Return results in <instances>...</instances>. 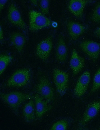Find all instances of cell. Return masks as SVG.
I'll list each match as a JSON object with an SVG mask.
<instances>
[{"label":"cell","mask_w":100,"mask_h":130,"mask_svg":"<svg viewBox=\"0 0 100 130\" xmlns=\"http://www.w3.org/2000/svg\"><path fill=\"white\" fill-rule=\"evenodd\" d=\"M0 40L3 39V33L1 26H0Z\"/></svg>","instance_id":"obj_25"},{"label":"cell","mask_w":100,"mask_h":130,"mask_svg":"<svg viewBox=\"0 0 100 130\" xmlns=\"http://www.w3.org/2000/svg\"><path fill=\"white\" fill-rule=\"evenodd\" d=\"M37 94L48 103L54 99V92L47 78L42 76L40 78L36 88Z\"/></svg>","instance_id":"obj_5"},{"label":"cell","mask_w":100,"mask_h":130,"mask_svg":"<svg viewBox=\"0 0 100 130\" xmlns=\"http://www.w3.org/2000/svg\"><path fill=\"white\" fill-rule=\"evenodd\" d=\"M91 19L93 22H100V2L96 5L93 11Z\"/></svg>","instance_id":"obj_21"},{"label":"cell","mask_w":100,"mask_h":130,"mask_svg":"<svg viewBox=\"0 0 100 130\" xmlns=\"http://www.w3.org/2000/svg\"><path fill=\"white\" fill-rule=\"evenodd\" d=\"M34 96L18 92H12L8 93H0V98L12 110L15 114L18 116L20 105L26 100L34 98Z\"/></svg>","instance_id":"obj_1"},{"label":"cell","mask_w":100,"mask_h":130,"mask_svg":"<svg viewBox=\"0 0 100 130\" xmlns=\"http://www.w3.org/2000/svg\"><path fill=\"white\" fill-rule=\"evenodd\" d=\"M53 78L58 92L61 96L66 93L68 87L69 76L66 72L56 68L54 69Z\"/></svg>","instance_id":"obj_4"},{"label":"cell","mask_w":100,"mask_h":130,"mask_svg":"<svg viewBox=\"0 0 100 130\" xmlns=\"http://www.w3.org/2000/svg\"><path fill=\"white\" fill-rule=\"evenodd\" d=\"M40 6L42 14L44 15L49 13V1L47 0H41L40 2Z\"/></svg>","instance_id":"obj_22"},{"label":"cell","mask_w":100,"mask_h":130,"mask_svg":"<svg viewBox=\"0 0 100 130\" xmlns=\"http://www.w3.org/2000/svg\"><path fill=\"white\" fill-rule=\"evenodd\" d=\"M79 46L88 56L94 60H96L100 54V44L91 40H86L81 42Z\"/></svg>","instance_id":"obj_6"},{"label":"cell","mask_w":100,"mask_h":130,"mask_svg":"<svg viewBox=\"0 0 100 130\" xmlns=\"http://www.w3.org/2000/svg\"><path fill=\"white\" fill-rule=\"evenodd\" d=\"M52 38L48 36L40 42L36 48L37 56L42 60L45 61L48 58L52 48Z\"/></svg>","instance_id":"obj_7"},{"label":"cell","mask_w":100,"mask_h":130,"mask_svg":"<svg viewBox=\"0 0 100 130\" xmlns=\"http://www.w3.org/2000/svg\"><path fill=\"white\" fill-rule=\"evenodd\" d=\"M100 110V100H97L90 103L88 106L80 123L83 125L94 118Z\"/></svg>","instance_id":"obj_10"},{"label":"cell","mask_w":100,"mask_h":130,"mask_svg":"<svg viewBox=\"0 0 100 130\" xmlns=\"http://www.w3.org/2000/svg\"><path fill=\"white\" fill-rule=\"evenodd\" d=\"M8 18L10 22L13 24L23 30H25L26 29V24L19 11L13 3L10 4L9 6Z\"/></svg>","instance_id":"obj_8"},{"label":"cell","mask_w":100,"mask_h":130,"mask_svg":"<svg viewBox=\"0 0 100 130\" xmlns=\"http://www.w3.org/2000/svg\"><path fill=\"white\" fill-rule=\"evenodd\" d=\"M12 57L11 56L1 55L0 56V74L1 75L11 61Z\"/></svg>","instance_id":"obj_18"},{"label":"cell","mask_w":100,"mask_h":130,"mask_svg":"<svg viewBox=\"0 0 100 130\" xmlns=\"http://www.w3.org/2000/svg\"><path fill=\"white\" fill-rule=\"evenodd\" d=\"M90 73L86 71L79 77L74 89V94L80 97L84 94L87 90L90 79Z\"/></svg>","instance_id":"obj_9"},{"label":"cell","mask_w":100,"mask_h":130,"mask_svg":"<svg viewBox=\"0 0 100 130\" xmlns=\"http://www.w3.org/2000/svg\"><path fill=\"white\" fill-rule=\"evenodd\" d=\"M94 34L96 36L100 38V26L95 29L94 31Z\"/></svg>","instance_id":"obj_23"},{"label":"cell","mask_w":100,"mask_h":130,"mask_svg":"<svg viewBox=\"0 0 100 130\" xmlns=\"http://www.w3.org/2000/svg\"><path fill=\"white\" fill-rule=\"evenodd\" d=\"M68 50L64 38L60 36L58 38L56 46V56L58 60L61 62H64L66 60Z\"/></svg>","instance_id":"obj_15"},{"label":"cell","mask_w":100,"mask_h":130,"mask_svg":"<svg viewBox=\"0 0 100 130\" xmlns=\"http://www.w3.org/2000/svg\"><path fill=\"white\" fill-rule=\"evenodd\" d=\"M31 2L34 6H36L37 5V1L36 0H30Z\"/></svg>","instance_id":"obj_26"},{"label":"cell","mask_w":100,"mask_h":130,"mask_svg":"<svg viewBox=\"0 0 100 130\" xmlns=\"http://www.w3.org/2000/svg\"><path fill=\"white\" fill-rule=\"evenodd\" d=\"M36 112L37 118L40 119L46 112L50 110L52 106L45 100L37 94L34 96Z\"/></svg>","instance_id":"obj_12"},{"label":"cell","mask_w":100,"mask_h":130,"mask_svg":"<svg viewBox=\"0 0 100 130\" xmlns=\"http://www.w3.org/2000/svg\"><path fill=\"white\" fill-rule=\"evenodd\" d=\"M8 1V0H0V11L3 9Z\"/></svg>","instance_id":"obj_24"},{"label":"cell","mask_w":100,"mask_h":130,"mask_svg":"<svg viewBox=\"0 0 100 130\" xmlns=\"http://www.w3.org/2000/svg\"><path fill=\"white\" fill-rule=\"evenodd\" d=\"M29 29L32 31L37 30L50 26L52 24L51 20L41 13L34 10L29 13Z\"/></svg>","instance_id":"obj_3"},{"label":"cell","mask_w":100,"mask_h":130,"mask_svg":"<svg viewBox=\"0 0 100 130\" xmlns=\"http://www.w3.org/2000/svg\"><path fill=\"white\" fill-rule=\"evenodd\" d=\"M31 70L29 68L19 69L15 71L8 80V86L22 87L28 83L30 78Z\"/></svg>","instance_id":"obj_2"},{"label":"cell","mask_w":100,"mask_h":130,"mask_svg":"<svg viewBox=\"0 0 100 130\" xmlns=\"http://www.w3.org/2000/svg\"><path fill=\"white\" fill-rule=\"evenodd\" d=\"M10 39L12 44L16 50L18 52H20L26 42L24 36L20 32H14L11 35Z\"/></svg>","instance_id":"obj_17"},{"label":"cell","mask_w":100,"mask_h":130,"mask_svg":"<svg viewBox=\"0 0 100 130\" xmlns=\"http://www.w3.org/2000/svg\"><path fill=\"white\" fill-rule=\"evenodd\" d=\"M34 102L32 99L24 105L23 109V114L26 122H30L35 118L36 111Z\"/></svg>","instance_id":"obj_16"},{"label":"cell","mask_w":100,"mask_h":130,"mask_svg":"<svg viewBox=\"0 0 100 130\" xmlns=\"http://www.w3.org/2000/svg\"><path fill=\"white\" fill-rule=\"evenodd\" d=\"M84 60V58L80 56L76 50L73 49L70 60V65L74 75L77 74L83 68Z\"/></svg>","instance_id":"obj_13"},{"label":"cell","mask_w":100,"mask_h":130,"mask_svg":"<svg viewBox=\"0 0 100 130\" xmlns=\"http://www.w3.org/2000/svg\"><path fill=\"white\" fill-rule=\"evenodd\" d=\"M67 28L69 34L74 40H76L85 31L86 28L83 25L74 21L69 22Z\"/></svg>","instance_id":"obj_14"},{"label":"cell","mask_w":100,"mask_h":130,"mask_svg":"<svg viewBox=\"0 0 100 130\" xmlns=\"http://www.w3.org/2000/svg\"><path fill=\"white\" fill-rule=\"evenodd\" d=\"M68 126V122L66 120H61L56 122L52 126L51 130H65Z\"/></svg>","instance_id":"obj_20"},{"label":"cell","mask_w":100,"mask_h":130,"mask_svg":"<svg viewBox=\"0 0 100 130\" xmlns=\"http://www.w3.org/2000/svg\"><path fill=\"white\" fill-rule=\"evenodd\" d=\"M100 88V68L95 74L93 78V84L90 92H95Z\"/></svg>","instance_id":"obj_19"},{"label":"cell","mask_w":100,"mask_h":130,"mask_svg":"<svg viewBox=\"0 0 100 130\" xmlns=\"http://www.w3.org/2000/svg\"><path fill=\"white\" fill-rule=\"evenodd\" d=\"M92 2L88 0H71L68 5L70 12L77 18H82L86 5Z\"/></svg>","instance_id":"obj_11"}]
</instances>
